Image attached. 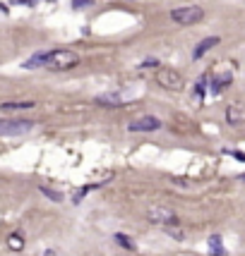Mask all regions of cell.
Returning a JSON list of instances; mask_svg holds the SVG:
<instances>
[{
  "mask_svg": "<svg viewBox=\"0 0 245 256\" xmlns=\"http://www.w3.org/2000/svg\"><path fill=\"white\" fill-rule=\"evenodd\" d=\"M79 65V55L75 51H68V48H58V51H51L48 53V70L53 72H65V70H72Z\"/></svg>",
  "mask_w": 245,
  "mask_h": 256,
  "instance_id": "1",
  "label": "cell"
},
{
  "mask_svg": "<svg viewBox=\"0 0 245 256\" xmlns=\"http://www.w3.org/2000/svg\"><path fill=\"white\" fill-rule=\"evenodd\" d=\"M171 19L180 27H190V24H200L205 19V10L200 5H180L175 10H171Z\"/></svg>",
  "mask_w": 245,
  "mask_h": 256,
  "instance_id": "2",
  "label": "cell"
},
{
  "mask_svg": "<svg viewBox=\"0 0 245 256\" xmlns=\"http://www.w3.org/2000/svg\"><path fill=\"white\" fill-rule=\"evenodd\" d=\"M147 220L154 223V225H159V228L178 225V216H175V211L169 208V206H161V203H156V206H149V208H147Z\"/></svg>",
  "mask_w": 245,
  "mask_h": 256,
  "instance_id": "3",
  "label": "cell"
},
{
  "mask_svg": "<svg viewBox=\"0 0 245 256\" xmlns=\"http://www.w3.org/2000/svg\"><path fill=\"white\" fill-rule=\"evenodd\" d=\"M156 82H159V86L166 89V91H183V86H185L183 74L178 72V70H173V67H164V70H159Z\"/></svg>",
  "mask_w": 245,
  "mask_h": 256,
  "instance_id": "4",
  "label": "cell"
},
{
  "mask_svg": "<svg viewBox=\"0 0 245 256\" xmlns=\"http://www.w3.org/2000/svg\"><path fill=\"white\" fill-rule=\"evenodd\" d=\"M36 127L34 120H2L0 122V134L2 137H19V134H27Z\"/></svg>",
  "mask_w": 245,
  "mask_h": 256,
  "instance_id": "5",
  "label": "cell"
},
{
  "mask_svg": "<svg viewBox=\"0 0 245 256\" xmlns=\"http://www.w3.org/2000/svg\"><path fill=\"white\" fill-rule=\"evenodd\" d=\"M128 129H130V132H156V129H161V120L154 117V115H144V117L130 122Z\"/></svg>",
  "mask_w": 245,
  "mask_h": 256,
  "instance_id": "6",
  "label": "cell"
},
{
  "mask_svg": "<svg viewBox=\"0 0 245 256\" xmlns=\"http://www.w3.org/2000/svg\"><path fill=\"white\" fill-rule=\"evenodd\" d=\"M226 122L231 127H241L245 122V106L241 103H231L226 108Z\"/></svg>",
  "mask_w": 245,
  "mask_h": 256,
  "instance_id": "7",
  "label": "cell"
},
{
  "mask_svg": "<svg viewBox=\"0 0 245 256\" xmlns=\"http://www.w3.org/2000/svg\"><path fill=\"white\" fill-rule=\"evenodd\" d=\"M231 82H233V74H231V72H224V74L211 77V82H209V93H211V96L221 93L226 86H231Z\"/></svg>",
  "mask_w": 245,
  "mask_h": 256,
  "instance_id": "8",
  "label": "cell"
},
{
  "mask_svg": "<svg viewBox=\"0 0 245 256\" xmlns=\"http://www.w3.org/2000/svg\"><path fill=\"white\" fill-rule=\"evenodd\" d=\"M216 43H221V38H219V36H207V38H202V41L197 43V48L192 51V57H195V60H200V57L207 53V51H211Z\"/></svg>",
  "mask_w": 245,
  "mask_h": 256,
  "instance_id": "9",
  "label": "cell"
},
{
  "mask_svg": "<svg viewBox=\"0 0 245 256\" xmlns=\"http://www.w3.org/2000/svg\"><path fill=\"white\" fill-rule=\"evenodd\" d=\"M0 108H2V113H10V110H32V108H36V103L34 101H5Z\"/></svg>",
  "mask_w": 245,
  "mask_h": 256,
  "instance_id": "10",
  "label": "cell"
},
{
  "mask_svg": "<svg viewBox=\"0 0 245 256\" xmlns=\"http://www.w3.org/2000/svg\"><path fill=\"white\" fill-rule=\"evenodd\" d=\"M209 256H226V247L221 242V235H211L209 237Z\"/></svg>",
  "mask_w": 245,
  "mask_h": 256,
  "instance_id": "11",
  "label": "cell"
},
{
  "mask_svg": "<svg viewBox=\"0 0 245 256\" xmlns=\"http://www.w3.org/2000/svg\"><path fill=\"white\" fill-rule=\"evenodd\" d=\"M48 53H51V51L32 55V57L24 62V67H27V70H34V67H46V65H48Z\"/></svg>",
  "mask_w": 245,
  "mask_h": 256,
  "instance_id": "12",
  "label": "cell"
},
{
  "mask_svg": "<svg viewBox=\"0 0 245 256\" xmlns=\"http://www.w3.org/2000/svg\"><path fill=\"white\" fill-rule=\"evenodd\" d=\"M7 249L10 252H22L24 249V235L22 232H10L7 235Z\"/></svg>",
  "mask_w": 245,
  "mask_h": 256,
  "instance_id": "13",
  "label": "cell"
},
{
  "mask_svg": "<svg viewBox=\"0 0 245 256\" xmlns=\"http://www.w3.org/2000/svg\"><path fill=\"white\" fill-rule=\"evenodd\" d=\"M113 239H115V244H120L123 249H135V242H132L125 232H115L113 235Z\"/></svg>",
  "mask_w": 245,
  "mask_h": 256,
  "instance_id": "14",
  "label": "cell"
},
{
  "mask_svg": "<svg viewBox=\"0 0 245 256\" xmlns=\"http://www.w3.org/2000/svg\"><path fill=\"white\" fill-rule=\"evenodd\" d=\"M101 184H104V182H99V184H84V187H82L79 192H75V197H72V203H79L82 199H84V194H87V192H92V189L101 187Z\"/></svg>",
  "mask_w": 245,
  "mask_h": 256,
  "instance_id": "15",
  "label": "cell"
},
{
  "mask_svg": "<svg viewBox=\"0 0 245 256\" xmlns=\"http://www.w3.org/2000/svg\"><path fill=\"white\" fill-rule=\"evenodd\" d=\"M96 103H99V106H123L125 101L113 98V96H99V98H96Z\"/></svg>",
  "mask_w": 245,
  "mask_h": 256,
  "instance_id": "16",
  "label": "cell"
},
{
  "mask_svg": "<svg viewBox=\"0 0 245 256\" xmlns=\"http://www.w3.org/2000/svg\"><path fill=\"white\" fill-rule=\"evenodd\" d=\"M38 192H41V194H46L51 201H60V199H63V194H60V192H53V189H48V187H38Z\"/></svg>",
  "mask_w": 245,
  "mask_h": 256,
  "instance_id": "17",
  "label": "cell"
},
{
  "mask_svg": "<svg viewBox=\"0 0 245 256\" xmlns=\"http://www.w3.org/2000/svg\"><path fill=\"white\" fill-rule=\"evenodd\" d=\"M166 230V235H171V237H175V239H185V235H183V230H178V228H164Z\"/></svg>",
  "mask_w": 245,
  "mask_h": 256,
  "instance_id": "18",
  "label": "cell"
},
{
  "mask_svg": "<svg viewBox=\"0 0 245 256\" xmlns=\"http://www.w3.org/2000/svg\"><path fill=\"white\" fill-rule=\"evenodd\" d=\"M195 93H197V98H205V77L197 82V86H195Z\"/></svg>",
  "mask_w": 245,
  "mask_h": 256,
  "instance_id": "19",
  "label": "cell"
},
{
  "mask_svg": "<svg viewBox=\"0 0 245 256\" xmlns=\"http://www.w3.org/2000/svg\"><path fill=\"white\" fill-rule=\"evenodd\" d=\"M94 0H72V7H89Z\"/></svg>",
  "mask_w": 245,
  "mask_h": 256,
  "instance_id": "20",
  "label": "cell"
},
{
  "mask_svg": "<svg viewBox=\"0 0 245 256\" xmlns=\"http://www.w3.org/2000/svg\"><path fill=\"white\" fill-rule=\"evenodd\" d=\"M142 67H159V60H156V57H147V60L142 62Z\"/></svg>",
  "mask_w": 245,
  "mask_h": 256,
  "instance_id": "21",
  "label": "cell"
},
{
  "mask_svg": "<svg viewBox=\"0 0 245 256\" xmlns=\"http://www.w3.org/2000/svg\"><path fill=\"white\" fill-rule=\"evenodd\" d=\"M226 153H231V156H233L236 161H241V163H245V153H243V151H226Z\"/></svg>",
  "mask_w": 245,
  "mask_h": 256,
  "instance_id": "22",
  "label": "cell"
},
{
  "mask_svg": "<svg viewBox=\"0 0 245 256\" xmlns=\"http://www.w3.org/2000/svg\"><path fill=\"white\" fill-rule=\"evenodd\" d=\"M15 2H22V5H29V7H34L38 0H15Z\"/></svg>",
  "mask_w": 245,
  "mask_h": 256,
  "instance_id": "23",
  "label": "cell"
},
{
  "mask_svg": "<svg viewBox=\"0 0 245 256\" xmlns=\"http://www.w3.org/2000/svg\"><path fill=\"white\" fill-rule=\"evenodd\" d=\"M241 180H243V182H245V172H243V175H241Z\"/></svg>",
  "mask_w": 245,
  "mask_h": 256,
  "instance_id": "24",
  "label": "cell"
},
{
  "mask_svg": "<svg viewBox=\"0 0 245 256\" xmlns=\"http://www.w3.org/2000/svg\"><path fill=\"white\" fill-rule=\"evenodd\" d=\"M48 2H56V0H48Z\"/></svg>",
  "mask_w": 245,
  "mask_h": 256,
  "instance_id": "25",
  "label": "cell"
}]
</instances>
